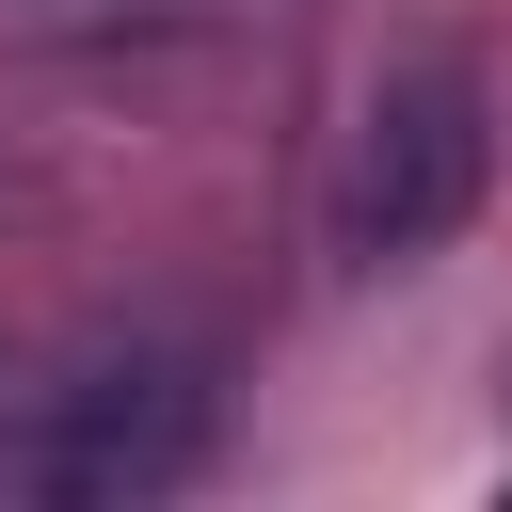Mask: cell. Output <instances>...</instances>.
I'll list each match as a JSON object with an SVG mask.
<instances>
[{"mask_svg": "<svg viewBox=\"0 0 512 512\" xmlns=\"http://www.w3.org/2000/svg\"><path fill=\"white\" fill-rule=\"evenodd\" d=\"M0 16H112V0H0Z\"/></svg>", "mask_w": 512, "mask_h": 512, "instance_id": "3957f363", "label": "cell"}, {"mask_svg": "<svg viewBox=\"0 0 512 512\" xmlns=\"http://www.w3.org/2000/svg\"><path fill=\"white\" fill-rule=\"evenodd\" d=\"M480 176H496V96H480V64L432 48V64H384V80H368L320 224H336L352 272H400V256H432V240L480 208Z\"/></svg>", "mask_w": 512, "mask_h": 512, "instance_id": "7a4b0ae2", "label": "cell"}, {"mask_svg": "<svg viewBox=\"0 0 512 512\" xmlns=\"http://www.w3.org/2000/svg\"><path fill=\"white\" fill-rule=\"evenodd\" d=\"M224 400L176 336H96L64 352L48 384L0 400V496H80V512H128V496H176L208 464Z\"/></svg>", "mask_w": 512, "mask_h": 512, "instance_id": "6da1fadb", "label": "cell"}]
</instances>
